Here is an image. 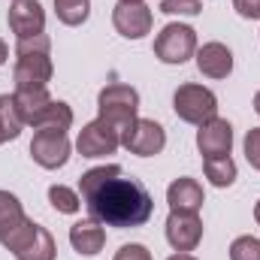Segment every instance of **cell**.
<instances>
[{"label":"cell","mask_w":260,"mask_h":260,"mask_svg":"<svg viewBox=\"0 0 260 260\" xmlns=\"http://www.w3.org/2000/svg\"><path fill=\"white\" fill-rule=\"evenodd\" d=\"M233 9L242 15V18H260V0H233Z\"/></svg>","instance_id":"28"},{"label":"cell","mask_w":260,"mask_h":260,"mask_svg":"<svg viewBox=\"0 0 260 260\" xmlns=\"http://www.w3.org/2000/svg\"><path fill=\"white\" fill-rule=\"evenodd\" d=\"M206 179L215 185V188H230L233 182H236V164H233V157L227 154V157H206Z\"/></svg>","instance_id":"18"},{"label":"cell","mask_w":260,"mask_h":260,"mask_svg":"<svg viewBox=\"0 0 260 260\" xmlns=\"http://www.w3.org/2000/svg\"><path fill=\"white\" fill-rule=\"evenodd\" d=\"M21 218H27V215H24V209H21L18 197L9 194V191H0V236H3V233H9Z\"/></svg>","instance_id":"21"},{"label":"cell","mask_w":260,"mask_h":260,"mask_svg":"<svg viewBox=\"0 0 260 260\" xmlns=\"http://www.w3.org/2000/svg\"><path fill=\"white\" fill-rule=\"evenodd\" d=\"M197 148L203 157H227L233 148V127L224 118H212L197 130Z\"/></svg>","instance_id":"13"},{"label":"cell","mask_w":260,"mask_h":260,"mask_svg":"<svg viewBox=\"0 0 260 260\" xmlns=\"http://www.w3.org/2000/svg\"><path fill=\"white\" fill-rule=\"evenodd\" d=\"M12 100H15L21 124H27V127L70 130V124H73V109L61 100H52L46 88H18L12 94Z\"/></svg>","instance_id":"2"},{"label":"cell","mask_w":260,"mask_h":260,"mask_svg":"<svg viewBox=\"0 0 260 260\" xmlns=\"http://www.w3.org/2000/svg\"><path fill=\"white\" fill-rule=\"evenodd\" d=\"M230 260H260V239L254 236H239L230 245Z\"/></svg>","instance_id":"24"},{"label":"cell","mask_w":260,"mask_h":260,"mask_svg":"<svg viewBox=\"0 0 260 260\" xmlns=\"http://www.w3.org/2000/svg\"><path fill=\"white\" fill-rule=\"evenodd\" d=\"M197 70L209 79H227L233 73V52L224 43H206L197 52Z\"/></svg>","instance_id":"15"},{"label":"cell","mask_w":260,"mask_h":260,"mask_svg":"<svg viewBox=\"0 0 260 260\" xmlns=\"http://www.w3.org/2000/svg\"><path fill=\"white\" fill-rule=\"evenodd\" d=\"M173 109L182 121L200 127V124L218 118V97L203 85H179V91L173 97Z\"/></svg>","instance_id":"5"},{"label":"cell","mask_w":260,"mask_h":260,"mask_svg":"<svg viewBox=\"0 0 260 260\" xmlns=\"http://www.w3.org/2000/svg\"><path fill=\"white\" fill-rule=\"evenodd\" d=\"M112 24L121 37L127 40H142L151 24H154V15L145 3H118L115 12H112Z\"/></svg>","instance_id":"12"},{"label":"cell","mask_w":260,"mask_h":260,"mask_svg":"<svg viewBox=\"0 0 260 260\" xmlns=\"http://www.w3.org/2000/svg\"><path fill=\"white\" fill-rule=\"evenodd\" d=\"M49 203L61 215H76L82 209V197L76 194V191H70V188H64V185H52L49 188Z\"/></svg>","instance_id":"23"},{"label":"cell","mask_w":260,"mask_h":260,"mask_svg":"<svg viewBox=\"0 0 260 260\" xmlns=\"http://www.w3.org/2000/svg\"><path fill=\"white\" fill-rule=\"evenodd\" d=\"M203 239V221L194 212H170L167 218V242L176 251H194Z\"/></svg>","instance_id":"11"},{"label":"cell","mask_w":260,"mask_h":260,"mask_svg":"<svg viewBox=\"0 0 260 260\" xmlns=\"http://www.w3.org/2000/svg\"><path fill=\"white\" fill-rule=\"evenodd\" d=\"M160 12H167V15H200L203 3L200 0H160Z\"/></svg>","instance_id":"25"},{"label":"cell","mask_w":260,"mask_h":260,"mask_svg":"<svg viewBox=\"0 0 260 260\" xmlns=\"http://www.w3.org/2000/svg\"><path fill=\"white\" fill-rule=\"evenodd\" d=\"M121 145L127 148L130 154H139V157H154L164 151L167 145V133L157 121L151 118H136L124 133H121Z\"/></svg>","instance_id":"8"},{"label":"cell","mask_w":260,"mask_h":260,"mask_svg":"<svg viewBox=\"0 0 260 260\" xmlns=\"http://www.w3.org/2000/svg\"><path fill=\"white\" fill-rule=\"evenodd\" d=\"M79 191L88 215L106 227H142L154 212L148 188L139 179H124L118 164L88 170L79 179Z\"/></svg>","instance_id":"1"},{"label":"cell","mask_w":260,"mask_h":260,"mask_svg":"<svg viewBox=\"0 0 260 260\" xmlns=\"http://www.w3.org/2000/svg\"><path fill=\"white\" fill-rule=\"evenodd\" d=\"M167 260H197L194 254H188V251H176L173 257H167Z\"/></svg>","instance_id":"29"},{"label":"cell","mask_w":260,"mask_h":260,"mask_svg":"<svg viewBox=\"0 0 260 260\" xmlns=\"http://www.w3.org/2000/svg\"><path fill=\"white\" fill-rule=\"evenodd\" d=\"M97 112L103 121H109L112 127H118V133L124 130L139 118V94L136 88L130 85H106L97 97Z\"/></svg>","instance_id":"4"},{"label":"cell","mask_w":260,"mask_h":260,"mask_svg":"<svg viewBox=\"0 0 260 260\" xmlns=\"http://www.w3.org/2000/svg\"><path fill=\"white\" fill-rule=\"evenodd\" d=\"M52 40L46 34L40 37H27V40H18L15 46V55H18V64L12 70V79H15V91L18 88H46L52 82Z\"/></svg>","instance_id":"3"},{"label":"cell","mask_w":260,"mask_h":260,"mask_svg":"<svg viewBox=\"0 0 260 260\" xmlns=\"http://www.w3.org/2000/svg\"><path fill=\"white\" fill-rule=\"evenodd\" d=\"M197 52V30L188 24H167L157 40H154V55L164 61V64H185L188 58H194Z\"/></svg>","instance_id":"6"},{"label":"cell","mask_w":260,"mask_h":260,"mask_svg":"<svg viewBox=\"0 0 260 260\" xmlns=\"http://www.w3.org/2000/svg\"><path fill=\"white\" fill-rule=\"evenodd\" d=\"M118 145H121L118 127H112V124L103 121V118L85 124V127L79 130V139H76V151H79L82 157H106V154H112Z\"/></svg>","instance_id":"9"},{"label":"cell","mask_w":260,"mask_h":260,"mask_svg":"<svg viewBox=\"0 0 260 260\" xmlns=\"http://www.w3.org/2000/svg\"><path fill=\"white\" fill-rule=\"evenodd\" d=\"M254 218H257V224H260V200H257V206H254Z\"/></svg>","instance_id":"32"},{"label":"cell","mask_w":260,"mask_h":260,"mask_svg":"<svg viewBox=\"0 0 260 260\" xmlns=\"http://www.w3.org/2000/svg\"><path fill=\"white\" fill-rule=\"evenodd\" d=\"M254 112H257V115H260V91H257V94H254Z\"/></svg>","instance_id":"31"},{"label":"cell","mask_w":260,"mask_h":260,"mask_svg":"<svg viewBox=\"0 0 260 260\" xmlns=\"http://www.w3.org/2000/svg\"><path fill=\"white\" fill-rule=\"evenodd\" d=\"M55 12H58V21L79 27L91 15V0H55Z\"/></svg>","instance_id":"20"},{"label":"cell","mask_w":260,"mask_h":260,"mask_svg":"<svg viewBox=\"0 0 260 260\" xmlns=\"http://www.w3.org/2000/svg\"><path fill=\"white\" fill-rule=\"evenodd\" d=\"M37 227H40L37 221H30V218H21V221H18V224H15L9 233H3V236H0V245H3L6 251H12V254H15V251H18V248H21V245H24V242L34 236V233H37Z\"/></svg>","instance_id":"22"},{"label":"cell","mask_w":260,"mask_h":260,"mask_svg":"<svg viewBox=\"0 0 260 260\" xmlns=\"http://www.w3.org/2000/svg\"><path fill=\"white\" fill-rule=\"evenodd\" d=\"M6 18H9V30H12L18 40L40 37V34L46 30V12H43L40 0H12Z\"/></svg>","instance_id":"10"},{"label":"cell","mask_w":260,"mask_h":260,"mask_svg":"<svg viewBox=\"0 0 260 260\" xmlns=\"http://www.w3.org/2000/svg\"><path fill=\"white\" fill-rule=\"evenodd\" d=\"M245 157L254 170H260V127H251L245 136Z\"/></svg>","instance_id":"26"},{"label":"cell","mask_w":260,"mask_h":260,"mask_svg":"<svg viewBox=\"0 0 260 260\" xmlns=\"http://www.w3.org/2000/svg\"><path fill=\"white\" fill-rule=\"evenodd\" d=\"M6 58H9V49H6V43L0 40V67L6 64Z\"/></svg>","instance_id":"30"},{"label":"cell","mask_w":260,"mask_h":260,"mask_svg":"<svg viewBox=\"0 0 260 260\" xmlns=\"http://www.w3.org/2000/svg\"><path fill=\"white\" fill-rule=\"evenodd\" d=\"M115 260H151V251L139 242H130V245H121Z\"/></svg>","instance_id":"27"},{"label":"cell","mask_w":260,"mask_h":260,"mask_svg":"<svg viewBox=\"0 0 260 260\" xmlns=\"http://www.w3.org/2000/svg\"><path fill=\"white\" fill-rule=\"evenodd\" d=\"M21 118H18V109H15V100L12 94H3L0 97V145L9 142V139H18L21 133Z\"/></svg>","instance_id":"19"},{"label":"cell","mask_w":260,"mask_h":260,"mask_svg":"<svg viewBox=\"0 0 260 260\" xmlns=\"http://www.w3.org/2000/svg\"><path fill=\"white\" fill-rule=\"evenodd\" d=\"M70 245H73L79 254L94 257V254H100L103 245H106V230H103L100 221H94V218L76 221V224L70 227Z\"/></svg>","instance_id":"14"},{"label":"cell","mask_w":260,"mask_h":260,"mask_svg":"<svg viewBox=\"0 0 260 260\" xmlns=\"http://www.w3.org/2000/svg\"><path fill=\"white\" fill-rule=\"evenodd\" d=\"M118 3H142V0H118Z\"/></svg>","instance_id":"33"},{"label":"cell","mask_w":260,"mask_h":260,"mask_svg":"<svg viewBox=\"0 0 260 260\" xmlns=\"http://www.w3.org/2000/svg\"><path fill=\"white\" fill-rule=\"evenodd\" d=\"M30 157L43 167V170H58L70 160V139L67 130L55 127H40L30 139Z\"/></svg>","instance_id":"7"},{"label":"cell","mask_w":260,"mask_h":260,"mask_svg":"<svg viewBox=\"0 0 260 260\" xmlns=\"http://www.w3.org/2000/svg\"><path fill=\"white\" fill-rule=\"evenodd\" d=\"M167 203H170V212H194L197 215L203 209L206 197H203V188H200L197 179L182 176L167 188Z\"/></svg>","instance_id":"16"},{"label":"cell","mask_w":260,"mask_h":260,"mask_svg":"<svg viewBox=\"0 0 260 260\" xmlns=\"http://www.w3.org/2000/svg\"><path fill=\"white\" fill-rule=\"evenodd\" d=\"M58 248H55V239L46 227H37V233L15 251V260H55Z\"/></svg>","instance_id":"17"}]
</instances>
